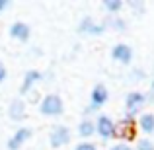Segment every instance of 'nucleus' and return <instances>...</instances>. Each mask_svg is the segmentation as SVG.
Masks as SVG:
<instances>
[{"instance_id": "1", "label": "nucleus", "mask_w": 154, "mask_h": 150, "mask_svg": "<svg viewBox=\"0 0 154 150\" xmlns=\"http://www.w3.org/2000/svg\"><path fill=\"white\" fill-rule=\"evenodd\" d=\"M39 111L45 117H60L64 113V101L59 94H47L39 101Z\"/></svg>"}, {"instance_id": "2", "label": "nucleus", "mask_w": 154, "mask_h": 150, "mask_svg": "<svg viewBox=\"0 0 154 150\" xmlns=\"http://www.w3.org/2000/svg\"><path fill=\"white\" fill-rule=\"evenodd\" d=\"M94 125H96V135H98L100 139H103V140L115 139L117 125H115V121H113L109 115H103V113H100V115L96 117Z\"/></svg>"}, {"instance_id": "3", "label": "nucleus", "mask_w": 154, "mask_h": 150, "mask_svg": "<svg viewBox=\"0 0 154 150\" xmlns=\"http://www.w3.org/2000/svg\"><path fill=\"white\" fill-rule=\"evenodd\" d=\"M144 103H146V94H143L139 90L129 92L125 96V115H129V117L139 115L140 109L144 107Z\"/></svg>"}, {"instance_id": "4", "label": "nucleus", "mask_w": 154, "mask_h": 150, "mask_svg": "<svg viewBox=\"0 0 154 150\" xmlns=\"http://www.w3.org/2000/svg\"><path fill=\"white\" fill-rule=\"evenodd\" d=\"M105 29H107L105 23L103 22H96L92 16H84V18L78 22V26H76V31H78L80 35H94V37L103 35Z\"/></svg>"}, {"instance_id": "5", "label": "nucleus", "mask_w": 154, "mask_h": 150, "mask_svg": "<svg viewBox=\"0 0 154 150\" xmlns=\"http://www.w3.org/2000/svg\"><path fill=\"white\" fill-rule=\"evenodd\" d=\"M70 129L66 125H55L49 133V146L51 148H63L70 142Z\"/></svg>"}, {"instance_id": "6", "label": "nucleus", "mask_w": 154, "mask_h": 150, "mask_svg": "<svg viewBox=\"0 0 154 150\" xmlns=\"http://www.w3.org/2000/svg\"><path fill=\"white\" fill-rule=\"evenodd\" d=\"M43 80V72L37 70V68H31V70H27L26 74H23L22 78V86H20V94L22 96H27L33 92V86L37 82H41Z\"/></svg>"}, {"instance_id": "7", "label": "nucleus", "mask_w": 154, "mask_h": 150, "mask_svg": "<svg viewBox=\"0 0 154 150\" xmlns=\"http://www.w3.org/2000/svg\"><path fill=\"white\" fill-rule=\"evenodd\" d=\"M29 139H31V129L29 127H18L14 131V135L8 139L6 146H8V150H20Z\"/></svg>"}, {"instance_id": "8", "label": "nucleus", "mask_w": 154, "mask_h": 150, "mask_svg": "<svg viewBox=\"0 0 154 150\" xmlns=\"http://www.w3.org/2000/svg\"><path fill=\"white\" fill-rule=\"evenodd\" d=\"M133 57H135L133 47H129L127 43H117V45H113L111 59L115 60V63H119V64H131L133 63Z\"/></svg>"}, {"instance_id": "9", "label": "nucleus", "mask_w": 154, "mask_h": 150, "mask_svg": "<svg viewBox=\"0 0 154 150\" xmlns=\"http://www.w3.org/2000/svg\"><path fill=\"white\" fill-rule=\"evenodd\" d=\"M8 33H10V37L12 39H16V41H20V43H26V41H29V37H31V27L27 26L26 22H14L10 26V29H8Z\"/></svg>"}, {"instance_id": "10", "label": "nucleus", "mask_w": 154, "mask_h": 150, "mask_svg": "<svg viewBox=\"0 0 154 150\" xmlns=\"http://www.w3.org/2000/svg\"><path fill=\"white\" fill-rule=\"evenodd\" d=\"M115 125H117L115 139H133V136H135V117L125 115L123 119Z\"/></svg>"}, {"instance_id": "11", "label": "nucleus", "mask_w": 154, "mask_h": 150, "mask_svg": "<svg viewBox=\"0 0 154 150\" xmlns=\"http://www.w3.org/2000/svg\"><path fill=\"white\" fill-rule=\"evenodd\" d=\"M107 99H109V90L103 84H96V86L92 88V94H90V105L96 107V109H100L107 103Z\"/></svg>"}, {"instance_id": "12", "label": "nucleus", "mask_w": 154, "mask_h": 150, "mask_svg": "<svg viewBox=\"0 0 154 150\" xmlns=\"http://www.w3.org/2000/svg\"><path fill=\"white\" fill-rule=\"evenodd\" d=\"M27 115L26 111V101L22 98H14L10 101V105H8V117H10L12 121H23Z\"/></svg>"}, {"instance_id": "13", "label": "nucleus", "mask_w": 154, "mask_h": 150, "mask_svg": "<svg viewBox=\"0 0 154 150\" xmlns=\"http://www.w3.org/2000/svg\"><path fill=\"white\" fill-rule=\"evenodd\" d=\"M137 127L144 133V135H152L154 133V113H140L139 121H137Z\"/></svg>"}, {"instance_id": "14", "label": "nucleus", "mask_w": 154, "mask_h": 150, "mask_svg": "<svg viewBox=\"0 0 154 150\" xmlns=\"http://www.w3.org/2000/svg\"><path fill=\"white\" fill-rule=\"evenodd\" d=\"M76 131H78V136H82V139H90V136L96 135V125L92 119H82L78 123V127H76Z\"/></svg>"}, {"instance_id": "15", "label": "nucleus", "mask_w": 154, "mask_h": 150, "mask_svg": "<svg viewBox=\"0 0 154 150\" xmlns=\"http://www.w3.org/2000/svg\"><path fill=\"white\" fill-rule=\"evenodd\" d=\"M105 27H111L113 31H119V33H123V31H127V20L121 18V16H109L107 22H103Z\"/></svg>"}, {"instance_id": "16", "label": "nucleus", "mask_w": 154, "mask_h": 150, "mask_svg": "<svg viewBox=\"0 0 154 150\" xmlns=\"http://www.w3.org/2000/svg\"><path fill=\"white\" fill-rule=\"evenodd\" d=\"M123 0H103V10L107 12V14H111V16H115V14H119L121 10H123Z\"/></svg>"}, {"instance_id": "17", "label": "nucleus", "mask_w": 154, "mask_h": 150, "mask_svg": "<svg viewBox=\"0 0 154 150\" xmlns=\"http://www.w3.org/2000/svg\"><path fill=\"white\" fill-rule=\"evenodd\" d=\"M135 150H154V142L150 139H140V140H137Z\"/></svg>"}, {"instance_id": "18", "label": "nucleus", "mask_w": 154, "mask_h": 150, "mask_svg": "<svg viewBox=\"0 0 154 150\" xmlns=\"http://www.w3.org/2000/svg\"><path fill=\"white\" fill-rule=\"evenodd\" d=\"M74 150H98L94 142H90V140H82V142H78L74 146Z\"/></svg>"}, {"instance_id": "19", "label": "nucleus", "mask_w": 154, "mask_h": 150, "mask_svg": "<svg viewBox=\"0 0 154 150\" xmlns=\"http://www.w3.org/2000/svg\"><path fill=\"white\" fill-rule=\"evenodd\" d=\"M109 150H135V148H133L131 144H127V142H117V144H111Z\"/></svg>"}, {"instance_id": "20", "label": "nucleus", "mask_w": 154, "mask_h": 150, "mask_svg": "<svg viewBox=\"0 0 154 150\" xmlns=\"http://www.w3.org/2000/svg\"><path fill=\"white\" fill-rule=\"evenodd\" d=\"M129 6H131L133 10H137V12H144V4L139 2V0H129Z\"/></svg>"}, {"instance_id": "21", "label": "nucleus", "mask_w": 154, "mask_h": 150, "mask_svg": "<svg viewBox=\"0 0 154 150\" xmlns=\"http://www.w3.org/2000/svg\"><path fill=\"white\" fill-rule=\"evenodd\" d=\"M131 76H133V80H143V78H144L146 74H144V70H140V68H137V70H133V72H131Z\"/></svg>"}, {"instance_id": "22", "label": "nucleus", "mask_w": 154, "mask_h": 150, "mask_svg": "<svg viewBox=\"0 0 154 150\" xmlns=\"http://www.w3.org/2000/svg\"><path fill=\"white\" fill-rule=\"evenodd\" d=\"M6 78H8V70H6V66H4V63H0V84Z\"/></svg>"}, {"instance_id": "23", "label": "nucleus", "mask_w": 154, "mask_h": 150, "mask_svg": "<svg viewBox=\"0 0 154 150\" xmlns=\"http://www.w3.org/2000/svg\"><path fill=\"white\" fill-rule=\"evenodd\" d=\"M8 6H10V0H0V14L4 10H8Z\"/></svg>"}]
</instances>
